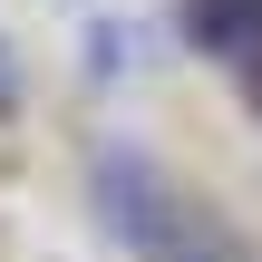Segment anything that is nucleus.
Segmentation results:
<instances>
[{
    "label": "nucleus",
    "instance_id": "obj_1",
    "mask_svg": "<svg viewBox=\"0 0 262 262\" xmlns=\"http://www.w3.org/2000/svg\"><path fill=\"white\" fill-rule=\"evenodd\" d=\"M185 19H194V39L214 58H233V68L262 78V0H185Z\"/></svg>",
    "mask_w": 262,
    "mask_h": 262
}]
</instances>
